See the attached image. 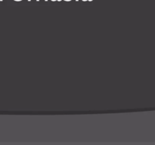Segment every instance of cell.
Listing matches in <instances>:
<instances>
[]
</instances>
